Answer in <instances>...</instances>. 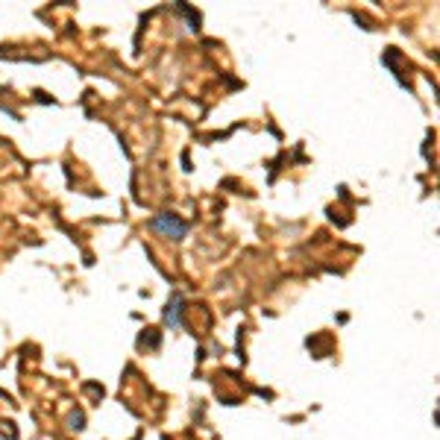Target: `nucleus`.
Masks as SVG:
<instances>
[{
	"label": "nucleus",
	"mask_w": 440,
	"mask_h": 440,
	"mask_svg": "<svg viewBox=\"0 0 440 440\" xmlns=\"http://www.w3.org/2000/svg\"><path fill=\"white\" fill-rule=\"evenodd\" d=\"M153 226H156V229H162V232H173V238H177V241L185 235V229H188V226H185L182 220H177L173 215H162V218H156V220H153Z\"/></svg>",
	"instance_id": "nucleus-1"
}]
</instances>
